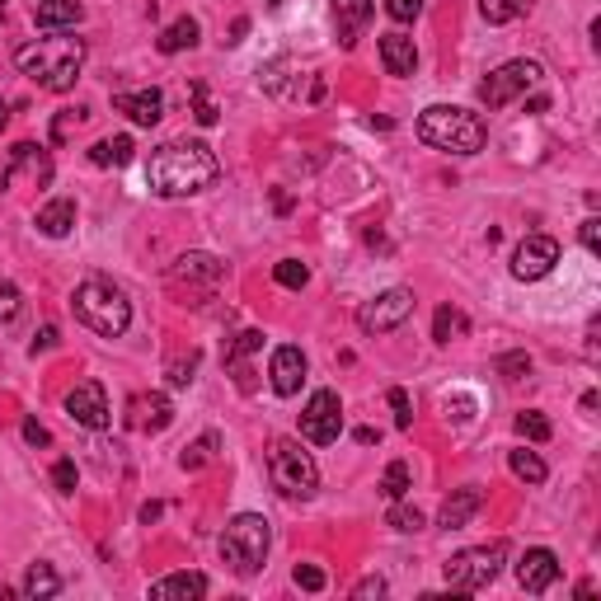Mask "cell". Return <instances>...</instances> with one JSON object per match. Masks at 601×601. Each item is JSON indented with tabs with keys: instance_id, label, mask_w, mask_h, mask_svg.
<instances>
[{
	"instance_id": "1",
	"label": "cell",
	"mask_w": 601,
	"mask_h": 601,
	"mask_svg": "<svg viewBox=\"0 0 601 601\" xmlns=\"http://www.w3.org/2000/svg\"><path fill=\"white\" fill-rule=\"evenodd\" d=\"M221 160L207 141H165L146 160V188L155 198H193L216 184Z\"/></svg>"
},
{
	"instance_id": "2",
	"label": "cell",
	"mask_w": 601,
	"mask_h": 601,
	"mask_svg": "<svg viewBox=\"0 0 601 601\" xmlns=\"http://www.w3.org/2000/svg\"><path fill=\"white\" fill-rule=\"evenodd\" d=\"M85 52H90V47H85V38L57 29L52 38H33V43L19 47L15 66L33 80V85H38V90L66 94V90H76L80 66H85Z\"/></svg>"
},
{
	"instance_id": "3",
	"label": "cell",
	"mask_w": 601,
	"mask_h": 601,
	"mask_svg": "<svg viewBox=\"0 0 601 601\" xmlns=\"http://www.w3.org/2000/svg\"><path fill=\"white\" fill-rule=\"evenodd\" d=\"M418 137L428 141L432 151L447 155H479L489 141V127L479 123V113L456 104H432L418 113Z\"/></svg>"
},
{
	"instance_id": "4",
	"label": "cell",
	"mask_w": 601,
	"mask_h": 601,
	"mask_svg": "<svg viewBox=\"0 0 601 601\" xmlns=\"http://www.w3.org/2000/svg\"><path fill=\"white\" fill-rule=\"evenodd\" d=\"M71 306H76V320L94 334H104V339H118L127 334V324H132V301H127L123 287H113L108 278H85L71 296Z\"/></svg>"
},
{
	"instance_id": "5",
	"label": "cell",
	"mask_w": 601,
	"mask_h": 601,
	"mask_svg": "<svg viewBox=\"0 0 601 601\" xmlns=\"http://www.w3.org/2000/svg\"><path fill=\"white\" fill-rule=\"evenodd\" d=\"M268 545H273V531H268V517H259V512H240V517H231L226 531H221V559H226L231 573H240V578H254V573L263 569Z\"/></svg>"
},
{
	"instance_id": "6",
	"label": "cell",
	"mask_w": 601,
	"mask_h": 601,
	"mask_svg": "<svg viewBox=\"0 0 601 601\" xmlns=\"http://www.w3.org/2000/svg\"><path fill=\"white\" fill-rule=\"evenodd\" d=\"M268 475H273L282 498H301V503H306V498H315V489H320V465H315L310 451H301L296 437H278V442L268 447Z\"/></svg>"
},
{
	"instance_id": "7",
	"label": "cell",
	"mask_w": 601,
	"mask_h": 601,
	"mask_svg": "<svg viewBox=\"0 0 601 601\" xmlns=\"http://www.w3.org/2000/svg\"><path fill=\"white\" fill-rule=\"evenodd\" d=\"M503 559H508V545L503 540H489V545H475V550H461V555H451L442 564V578L456 597L465 592H479V587H489L503 573Z\"/></svg>"
},
{
	"instance_id": "8",
	"label": "cell",
	"mask_w": 601,
	"mask_h": 601,
	"mask_svg": "<svg viewBox=\"0 0 601 601\" xmlns=\"http://www.w3.org/2000/svg\"><path fill=\"white\" fill-rule=\"evenodd\" d=\"M545 66L531 62V57H517V62H503L498 71L479 80V104L484 108H508L512 99H526V90H536Z\"/></svg>"
},
{
	"instance_id": "9",
	"label": "cell",
	"mask_w": 601,
	"mask_h": 601,
	"mask_svg": "<svg viewBox=\"0 0 601 601\" xmlns=\"http://www.w3.org/2000/svg\"><path fill=\"white\" fill-rule=\"evenodd\" d=\"M409 315H414V292H409V287H390V292L371 296L367 306L357 310V329H362V334H390V329H400Z\"/></svg>"
},
{
	"instance_id": "10",
	"label": "cell",
	"mask_w": 601,
	"mask_h": 601,
	"mask_svg": "<svg viewBox=\"0 0 601 601\" xmlns=\"http://www.w3.org/2000/svg\"><path fill=\"white\" fill-rule=\"evenodd\" d=\"M343 432V404H339V390H315L301 409V437L315 442V447H329L339 442Z\"/></svg>"
},
{
	"instance_id": "11",
	"label": "cell",
	"mask_w": 601,
	"mask_h": 601,
	"mask_svg": "<svg viewBox=\"0 0 601 601\" xmlns=\"http://www.w3.org/2000/svg\"><path fill=\"white\" fill-rule=\"evenodd\" d=\"M0 184L10 188H47L52 184V155L43 146H33V141H19L15 151H10V165L0 174Z\"/></svg>"
},
{
	"instance_id": "12",
	"label": "cell",
	"mask_w": 601,
	"mask_h": 601,
	"mask_svg": "<svg viewBox=\"0 0 601 601\" xmlns=\"http://www.w3.org/2000/svg\"><path fill=\"white\" fill-rule=\"evenodd\" d=\"M555 263H559V240L555 235H526L522 245L512 249V278L517 282H540V278H550L555 273Z\"/></svg>"
},
{
	"instance_id": "13",
	"label": "cell",
	"mask_w": 601,
	"mask_h": 601,
	"mask_svg": "<svg viewBox=\"0 0 601 601\" xmlns=\"http://www.w3.org/2000/svg\"><path fill=\"white\" fill-rule=\"evenodd\" d=\"M66 414H71V423H80V428L104 432L108 423H113V409H108V390L99 386V381H80V386L66 395Z\"/></svg>"
},
{
	"instance_id": "14",
	"label": "cell",
	"mask_w": 601,
	"mask_h": 601,
	"mask_svg": "<svg viewBox=\"0 0 601 601\" xmlns=\"http://www.w3.org/2000/svg\"><path fill=\"white\" fill-rule=\"evenodd\" d=\"M517 583H522V592H531V597L550 592V587L559 583V555L555 550H545V545L526 550V555L517 559Z\"/></svg>"
},
{
	"instance_id": "15",
	"label": "cell",
	"mask_w": 601,
	"mask_h": 601,
	"mask_svg": "<svg viewBox=\"0 0 601 601\" xmlns=\"http://www.w3.org/2000/svg\"><path fill=\"white\" fill-rule=\"evenodd\" d=\"M329 15H334L339 47H357V38L367 33L371 15H376V0H329Z\"/></svg>"
},
{
	"instance_id": "16",
	"label": "cell",
	"mask_w": 601,
	"mask_h": 601,
	"mask_svg": "<svg viewBox=\"0 0 601 601\" xmlns=\"http://www.w3.org/2000/svg\"><path fill=\"white\" fill-rule=\"evenodd\" d=\"M268 376H273V390H278L282 400H292L296 390H301V381H306V353H301L296 343H282V348H273Z\"/></svg>"
},
{
	"instance_id": "17",
	"label": "cell",
	"mask_w": 601,
	"mask_h": 601,
	"mask_svg": "<svg viewBox=\"0 0 601 601\" xmlns=\"http://www.w3.org/2000/svg\"><path fill=\"white\" fill-rule=\"evenodd\" d=\"M174 423V404L165 395H137L127 404V428L137 432H165Z\"/></svg>"
},
{
	"instance_id": "18",
	"label": "cell",
	"mask_w": 601,
	"mask_h": 601,
	"mask_svg": "<svg viewBox=\"0 0 601 601\" xmlns=\"http://www.w3.org/2000/svg\"><path fill=\"white\" fill-rule=\"evenodd\" d=\"M113 108L127 113L137 127H155L165 118V94L160 90H132V94H113Z\"/></svg>"
},
{
	"instance_id": "19",
	"label": "cell",
	"mask_w": 601,
	"mask_h": 601,
	"mask_svg": "<svg viewBox=\"0 0 601 601\" xmlns=\"http://www.w3.org/2000/svg\"><path fill=\"white\" fill-rule=\"evenodd\" d=\"M381 66H386L390 76H414L418 71L414 38H404V33H381Z\"/></svg>"
},
{
	"instance_id": "20",
	"label": "cell",
	"mask_w": 601,
	"mask_h": 601,
	"mask_svg": "<svg viewBox=\"0 0 601 601\" xmlns=\"http://www.w3.org/2000/svg\"><path fill=\"white\" fill-rule=\"evenodd\" d=\"M80 19H85V5L80 0H38L33 5V24L38 29H76Z\"/></svg>"
},
{
	"instance_id": "21",
	"label": "cell",
	"mask_w": 601,
	"mask_h": 601,
	"mask_svg": "<svg viewBox=\"0 0 601 601\" xmlns=\"http://www.w3.org/2000/svg\"><path fill=\"white\" fill-rule=\"evenodd\" d=\"M33 226H38L47 240H66V235H71V226H76V202H71V198H52L47 207H38Z\"/></svg>"
},
{
	"instance_id": "22",
	"label": "cell",
	"mask_w": 601,
	"mask_h": 601,
	"mask_svg": "<svg viewBox=\"0 0 601 601\" xmlns=\"http://www.w3.org/2000/svg\"><path fill=\"white\" fill-rule=\"evenodd\" d=\"M484 508V494H479L475 484H465V489H456V494L442 503V517L437 522L447 526V531H461V526H470V517Z\"/></svg>"
},
{
	"instance_id": "23",
	"label": "cell",
	"mask_w": 601,
	"mask_h": 601,
	"mask_svg": "<svg viewBox=\"0 0 601 601\" xmlns=\"http://www.w3.org/2000/svg\"><path fill=\"white\" fill-rule=\"evenodd\" d=\"M151 597L155 601H198V597H207V578H202V573H170V578L151 583Z\"/></svg>"
},
{
	"instance_id": "24",
	"label": "cell",
	"mask_w": 601,
	"mask_h": 601,
	"mask_svg": "<svg viewBox=\"0 0 601 601\" xmlns=\"http://www.w3.org/2000/svg\"><path fill=\"white\" fill-rule=\"evenodd\" d=\"M259 348H263L259 329H245V334L226 348V367L235 371V386H240V390H254V381H249V353H259Z\"/></svg>"
},
{
	"instance_id": "25",
	"label": "cell",
	"mask_w": 601,
	"mask_h": 601,
	"mask_svg": "<svg viewBox=\"0 0 601 601\" xmlns=\"http://www.w3.org/2000/svg\"><path fill=\"white\" fill-rule=\"evenodd\" d=\"M174 282H202V287H216L221 282V259L212 254H184V259L174 263Z\"/></svg>"
},
{
	"instance_id": "26",
	"label": "cell",
	"mask_w": 601,
	"mask_h": 601,
	"mask_svg": "<svg viewBox=\"0 0 601 601\" xmlns=\"http://www.w3.org/2000/svg\"><path fill=\"white\" fill-rule=\"evenodd\" d=\"M62 592V573L52 569L47 559H38V564H29V573H24V597L29 601H47Z\"/></svg>"
},
{
	"instance_id": "27",
	"label": "cell",
	"mask_w": 601,
	"mask_h": 601,
	"mask_svg": "<svg viewBox=\"0 0 601 601\" xmlns=\"http://www.w3.org/2000/svg\"><path fill=\"white\" fill-rule=\"evenodd\" d=\"M198 33H202L198 19H193V15H179L170 29L160 33V43H155V47H160L165 57H174V52H184V47H198Z\"/></svg>"
},
{
	"instance_id": "28",
	"label": "cell",
	"mask_w": 601,
	"mask_h": 601,
	"mask_svg": "<svg viewBox=\"0 0 601 601\" xmlns=\"http://www.w3.org/2000/svg\"><path fill=\"white\" fill-rule=\"evenodd\" d=\"M470 334V320H465V310L456 306H437V315H432V339L437 343H456Z\"/></svg>"
},
{
	"instance_id": "29",
	"label": "cell",
	"mask_w": 601,
	"mask_h": 601,
	"mask_svg": "<svg viewBox=\"0 0 601 601\" xmlns=\"http://www.w3.org/2000/svg\"><path fill=\"white\" fill-rule=\"evenodd\" d=\"M132 137H104V141H94L90 146V160L94 165H127L132 160Z\"/></svg>"
},
{
	"instance_id": "30",
	"label": "cell",
	"mask_w": 601,
	"mask_h": 601,
	"mask_svg": "<svg viewBox=\"0 0 601 601\" xmlns=\"http://www.w3.org/2000/svg\"><path fill=\"white\" fill-rule=\"evenodd\" d=\"M409 489H414V470H409V461H390L386 475H381V494L395 503V498H404Z\"/></svg>"
},
{
	"instance_id": "31",
	"label": "cell",
	"mask_w": 601,
	"mask_h": 601,
	"mask_svg": "<svg viewBox=\"0 0 601 601\" xmlns=\"http://www.w3.org/2000/svg\"><path fill=\"white\" fill-rule=\"evenodd\" d=\"M508 465H512V475L517 479H526V484H545V475H550V470H545V461H540L536 451H508Z\"/></svg>"
},
{
	"instance_id": "32",
	"label": "cell",
	"mask_w": 601,
	"mask_h": 601,
	"mask_svg": "<svg viewBox=\"0 0 601 601\" xmlns=\"http://www.w3.org/2000/svg\"><path fill=\"white\" fill-rule=\"evenodd\" d=\"M216 447H221V437H216V432H202L198 442H193V447L179 456V465H184V470H202V465L216 456Z\"/></svg>"
},
{
	"instance_id": "33",
	"label": "cell",
	"mask_w": 601,
	"mask_h": 601,
	"mask_svg": "<svg viewBox=\"0 0 601 601\" xmlns=\"http://www.w3.org/2000/svg\"><path fill=\"white\" fill-rule=\"evenodd\" d=\"M517 432H522L526 442H550V437H555V428H550V418L536 414V409H526V414H517Z\"/></svg>"
},
{
	"instance_id": "34",
	"label": "cell",
	"mask_w": 601,
	"mask_h": 601,
	"mask_svg": "<svg viewBox=\"0 0 601 601\" xmlns=\"http://www.w3.org/2000/svg\"><path fill=\"white\" fill-rule=\"evenodd\" d=\"M273 278H278V287H287V292H301L310 282V268L301 259H282L278 268H273Z\"/></svg>"
},
{
	"instance_id": "35",
	"label": "cell",
	"mask_w": 601,
	"mask_h": 601,
	"mask_svg": "<svg viewBox=\"0 0 601 601\" xmlns=\"http://www.w3.org/2000/svg\"><path fill=\"white\" fill-rule=\"evenodd\" d=\"M386 526H395V531H404V536H409V531H423V512L395 498V503H390V512H386Z\"/></svg>"
},
{
	"instance_id": "36",
	"label": "cell",
	"mask_w": 601,
	"mask_h": 601,
	"mask_svg": "<svg viewBox=\"0 0 601 601\" xmlns=\"http://www.w3.org/2000/svg\"><path fill=\"white\" fill-rule=\"evenodd\" d=\"M479 15L489 19V24H512V19L522 15V0H479Z\"/></svg>"
},
{
	"instance_id": "37",
	"label": "cell",
	"mask_w": 601,
	"mask_h": 601,
	"mask_svg": "<svg viewBox=\"0 0 601 601\" xmlns=\"http://www.w3.org/2000/svg\"><path fill=\"white\" fill-rule=\"evenodd\" d=\"M188 94H193V118H198L202 127H212L216 123V104L207 99V85H202V80H193V85H188Z\"/></svg>"
},
{
	"instance_id": "38",
	"label": "cell",
	"mask_w": 601,
	"mask_h": 601,
	"mask_svg": "<svg viewBox=\"0 0 601 601\" xmlns=\"http://www.w3.org/2000/svg\"><path fill=\"white\" fill-rule=\"evenodd\" d=\"M24 310V296H19V287L10 278H0V324H10Z\"/></svg>"
},
{
	"instance_id": "39",
	"label": "cell",
	"mask_w": 601,
	"mask_h": 601,
	"mask_svg": "<svg viewBox=\"0 0 601 601\" xmlns=\"http://www.w3.org/2000/svg\"><path fill=\"white\" fill-rule=\"evenodd\" d=\"M85 118H90L85 108H62V113H57V123H52V141H66L80 123H85Z\"/></svg>"
},
{
	"instance_id": "40",
	"label": "cell",
	"mask_w": 601,
	"mask_h": 601,
	"mask_svg": "<svg viewBox=\"0 0 601 601\" xmlns=\"http://www.w3.org/2000/svg\"><path fill=\"white\" fill-rule=\"evenodd\" d=\"M390 409H395V428H414V404H409V390H390Z\"/></svg>"
},
{
	"instance_id": "41",
	"label": "cell",
	"mask_w": 601,
	"mask_h": 601,
	"mask_svg": "<svg viewBox=\"0 0 601 601\" xmlns=\"http://www.w3.org/2000/svg\"><path fill=\"white\" fill-rule=\"evenodd\" d=\"M76 479H80L76 461H57V465H52V484H57V494H76Z\"/></svg>"
},
{
	"instance_id": "42",
	"label": "cell",
	"mask_w": 601,
	"mask_h": 601,
	"mask_svg": "<svg viewBox=\"0 0 601 601\" xmlns=\"http://www.w3.org/2000/svg\"><path fill=\"white\" fill-rule=\"evenodd\" d=\"M498 371H503L508 381H522L526 371H531V357H526V353H503V357H498Z\"/></svg>"
},
{
	"instance_id": "43",
	"label": "cell",
	"mask_w": 601,
	"mask_h": 601,
	"mask_svg": "<svg viewBox=\"0 0 601 601\" xmlns=\"http://www.w3.org/2000/svg\"><path fill=\"white\" fill-rule=\"evenodd\" d=\"M386 15L395 19V24H409V19L423 15V0H386Z\"/></svg>"
},
{
	"instance_id": "44",
	"label": "cell",
	"mask_w": 601,
	"mask_h": 601,
	"mask_svg": "<svg viewBox=\"0 0 601 601\" xmlns=\"http://www.w3.org/2000/svg\"><path fill=\"white\" fill-rule=\"evenodd\" d=\"M193 371H198V353L174 357V362H170V386H188V381H193Z\"/></svg>"
},
{
	"instance_id": "45",
	"label": "cell",
	"mask_w": 601,
	"mask_h": 601,
	"mask_svg": "<svg viewBox=\"0 0 601 601\" xmlns=\"http://www.w3.org/2000/svg\"><path fill=\"white\" fill-rule=\"evenodd\" d=\"M578 240H583L587 254H601V221L597 216H587L583 226H578Z\"/></svg>"
},
{
	"instance_id": "46",
	"label": "cell",
	"mask_w": 601,
	"mask_h": 601,
	"mask_svg": "<svg viewBox=\"0 0 601 601\" xmlns=\"http://www.w3.org/2000/svg\"><path fill=\"white\" fill-rule=\"evenodd\" d=\"M296 587H306V592H320L324 587V569H315V564H296Z\"/></svg>"
},
{
	"instance_id": "47",
	"label": "cell",
	"mask_w": 601,
	"mask_h": 601,
	"mask_svg": "<svg viewBox=\"0 0 601 601\" xmlns=\"http://www.w3.org/2000/svg\"><path fill=\"white\" fill-rule=\"evenodd\" d=\"M353 597L357 601H367V597H386V578L376 573V578H362V583L353 587Z\"/></svg>"
},
{
	"instance_id": "48",
	"label": "cell",
	"mask_w": 601,
	"mask_h": 601,
	"mask_svg": "<svg viewBox=\"0 0 601 601\" xmlns=\"http://www.w3.org/2000/svg\"><path fill=\"white\" fill-rule=\"evenodd\" d=\"M24 442H29V447H47V442H52V432H47L38 418H24Z\"/></svg>"
},
{
	"instance_id": "49",
	"label": "cell",
	"mask_w": 601,
	"mask_h": 601,
	"mask_svg": "<svg viewBox=\"0 0 601 601\" xmlns=\"http://www.w3.org/2000/svg\"><path fill=\"white\" fill-rule=\"evenodd\" d=\"M47 348H57V324H43L38 339H33V353H47Z\"/></svg>"
},
{
	"instance_id": "50",
	"label": "cell",
	"mask_w": 601,
	"mask_h": 601,
	"mask_svg": "<svg viewBox=\"0 0 601 601\" xmlns=\"http://www.w3.org/2000/svg\"><path fill=\"white\" fill-rule=\"evenodd\" d=\"M357 442H362V447H371V442H381V432H376V428H357Z\"/></svg>"
},
{
	"instance_id": "51",
	"label": "cell",
	"mask_w": 601,
	"mask_h": 601,
	"mask_svg": "<svg viewBox=\"0 0 601 601\" xmlns=\"http://www.w3.org/2000/svg\"><path fill=\"white\" fill-rule=\"evenodd\" d=\"M245 33H249V19H235V29H231V38H226V43H240Z\"/></svg>"
},
{
	"instance_id": "52",
	"label": "cell",
	"mask_w": 601,
	"mask_h": 601,
	"mask_svg": "<svg viewBox=\"0 0 601 601\" xmlns=\"http://www.w3.org/2000/svg\"><path fill=\"white\" fill-rule=\"evenodd\" d=\"M160 512H165V508H160V503H146V508H141V522L151 526V522H155V517H160Z\"/></svg>"
},
{
	"instance_id": "53",
	"label": "cell",
	"mask_w": 601,
	"mask_h": 601,
	"mask_svg": "<svg viewBox=\"0 0 601 601\" xmlns=\"http://www.w3.org/2000/svg\"><path fill=\"white\" fill-rule=\"evenodd\" d=\"M5 127H10V104L0 99V132H5Z\"/></svg>"
},
{
	"instance_id": "54",
	"label": "cell",
	"mask_w": 601,
	"mask_h": 601,
	"mask_svg": "<svg viewBox=\"0 0 601 601\" xmlns=\"http://www.w3.org/2000/svg\"><path fill=\"white\" fill-rule=\"evenodd\" d=\"M522 5H531V0H522Z\"/></svg>"
},
{
	"instance_id": "55",
	"label": "cell",
	"mask_w": 601,
	"mask_h": 601,
	"mask_svg": "<svg viewBox=\"0 0 601 601\" xmlns=\"http://www.w3.org/2000/svg\"><path fill=\"white\" fill-rule=\"evenodd\" d=\"M273 5H278V0H273Z\"/></svg>"
},
{
	"instance_id": "56",
	"label": "cell",
	"mask_w": 601,
	"mask_h": 601,
	"mask_svg": "<svg viewBox=\"0 0 601 601\" xmlns=\"http://www.w3.org/2000/svg\"><path fill=\"white\" fill-rule=\"evenodd\" d=\"M0 5H5V0H0Z\"/></svg>"
}]
</instances>
